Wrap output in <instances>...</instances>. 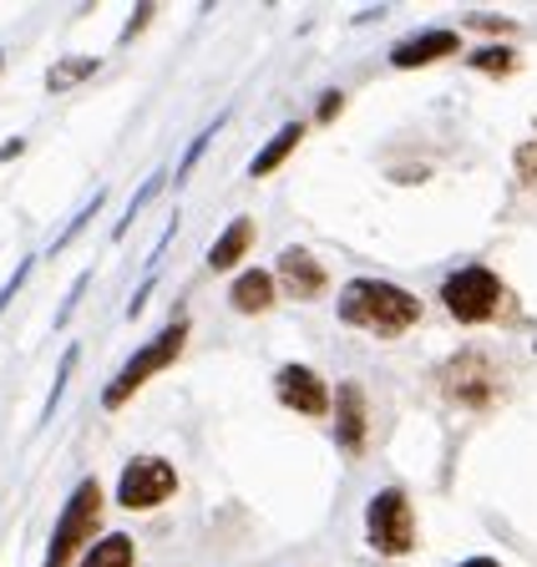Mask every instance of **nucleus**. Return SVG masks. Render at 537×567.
Listing matches in <instances>:
<instances>
[{"label":"nucleus","mask_w":537,"mask_h":567,"mask_svg":"<svg viewBox=\"0 0 537 567\" xmlns=\"http://www.w3.org/2000/svg\"><path fill=\"white\" fill-rule=\"evenodd\" d=\"M340 319L365 334H381V340H401L411 324H421V299L406 295L401 284L355 279V284H345V295H340Z\"/></svg>","instance_id":"obj_1"},{"label":"nucleus","mask_w":537,"mask_h":567,"mask_svg":"<svg viewBox=\"0 0 537 567\" xmlns=\"http://www.w3.org/2000/svg\"><path fill=\"white\" fill-rule=\"evenodd\" d=\"M96 522H102V482L86 476V482H76L72 502H66V512H61L56 532H51V547H47V563L41 567H66L72 563L76 547L96 532Z\"/></svg>","instance_id":"obj_2"},{"label":"nucleus","mask_w":537,"mask_h":567,"mask_svg":"<svg viewBox=\"0 0 537 567\" xmlns=\"http://www.w3.org/2000/svg\"><path fill=\"white\" fill-rule=\"evenodd\" d=\"M183 344H188V319L178 315V319H173V324H167L163 334H157L153 344H147V350H137V354H132V360H127V365H122V375L107 385V395H102V405H107V411H117V405L127 401L132 390H137V385H147V380H153L157 370H167V365H173V360H178V354H183Z\"/></svg>","instance_id":"obj_3"},{"label":"nucleus","mask_w":537,"mask_h":567,"mask_svg":"<svg viewBox=\"0 0 537 567\" xmlns=\"http://www.w3.org/2000/svg\"><path fill=\"white\" fill-rule=\"evenodd\" d=\"M365 537H371V547L385 557H406L411 547H416V512H411L406 492L385 486V492L371 496V507H365Z\"/></svg>","instance_id":"obj_4"},{"label":"nucleus","mask_w":537,"mask_h":567,"mask_svg":"<svg viewBox=\"0 0 537 567\" xmlns=\"http://www.w3.org/2000/svg\"><path fill=\"white\" fill-rule=\"evenodd\" d=\"M442 305H446V315L462 319V324H482V319H492L502 309V279L492 269H482V264L456 269L452 279L442 284Z\"/></svg>","instance_id":"obj_5"},{"label":"nucleus","mask_w":537,"mask_h":567,"mask_svg":"<svg viewBox=\"0 0 537 567\" xmlns=\"http://www.w3.org/2000/svg\"><path fill=\"white\" fill-rule=\"evenodd\" d=\"M442 385L456 405H466V411H487V405L502 395V375L492 370V360L482 350H462L456 360H446Z\"/></svg>","instance_id":"obj_6"},{"label":"nucleus","mask_w":537,"mask_h":567,"mask_svg":"<svg viewBox=\"0 0 537 567\" xmlns=\"http://www.w3.org/2000/svg\"><path fill=\"white\" fill-rule=\"evenodd\" d=\"M173 492H178V472H173L163 456H137L122 466L117 502L127 512H153V507H163Z\"/></svg>","instance_id":"obj_7"},{"label":"nucleus","mask_w":537,"mask_h":567,"mask_svg":"<svg viewBox=\"0 0 537 567\" xmlns=\"http://www.w3.org/2000/svg\"><path fill=\"white\" fill-rule=\"evenodd\" d=\"M275 390H279V401L299 415H324L330 411V390H324V380L314 375L310 365H285L279 380H275Z\"/></svg>","instance_id":"obj_8"},{"label":"nucleus","mask_w":537,"mask_h":567,"mask_svg":"<svg viewBox=\"0 0 537 567\" xmlns=\"http://www.w3.org/2000/svg\"><path fill=\"white\" fill-rule=\"evenodd\" d=\"M275 279L285 284V289H289L295 299H320L324 289H330V279H324L320 259H314L310 248H285V254H279Z\"/></svg>","instance_id":"obj_9"},{"label":"nucleus","mask_w":537,"mask_h":567,"mask_svg":"<svg viewBox=\"0 0 537 567\" xmlns=\"http://www.w3.org/2000/svg\"><path fill=\"white\" fill-rule=\"evenodd\" d=\"M334 441H340L345 456L365 451V390H360L355 380H345L340 395H334Z\"/></svg>","instance_id":"obj_10"},{"label":"nucleus","mask_w":537,"mask_h":567,"mask_svg":"<svg viewBox=\"0 0 537 567\" xmlns=\"http://www.w3.org/2000/svg\"><path fill=\"white\" fill-rule=\"evenodd\" d=\"M456 47H462V35H456V31H421V35H411V41H401V47L391 51V66H401V71L431 66V61L452 56Z\"/></svg>","instance_id":"obj_11"},{"label":"nucleus","mask_w":537,"mask_h":567,"mask_svg":"<svg viewBox=\"0 0 537 567\" xmlns=\"http://www.w3.org/2000/svg\"><path fill=\"white\" fill-rule=\"evenodd\" d=\"M228 299H234V309H239V315H264V309L279 299L275 274H264V269L239 274V279H234V289H228Z\"/></svg>","instance_id":"obj_12"},{"label":"nucleus","mask_w":537,"mask_h":567,"mask_svg":"<svg viewBox=\"0 0 537 567\" xmlns=\"http://www.w3.org/2000/svg\"><path fill=\"white\" fill-rule=\"evenodd\" d=\"M249 244H254V218H234V224L214 238V248H208V269H234V264L249 254Z\"/></svg>","instance_id":"obj_13"},{"label":"nucleus","mask_w":537,"mask_h":567,"mask_svg":"<svg viewBox=\"0 0 537 567\" xmlns=\"http://www.w3.org/2000/svg\"><path fill=\"white\" fill-rule=\"evenodd\" d=\"M299 137H304V127H299V122H285V127H279L275 137H269V142L259 147V153H254L249 173H254V177H269V173H275V167L299 147Z\"/></svg>","instance_id":"obj_14"},{"label":"nucleus","mask_w":537,"mask_h":567,"mask_svg":"<svg viewBox=\"0 0 537 567\" xmlns=\"http://www.w3.org/2000/svg\"><path fill=\"white\" fill-rule=\"evenodd\" d=\"M82 567H132V537L127 532H112V537H96V547L86 553Z\"/></svg>","instance_id":"obj_15"},{"label":"nucleus","mask_w":537,"mask_h":567,"mask_svg":"<svg viewBox=\"0 0 537 567\" xmlns=\"http://www.w3.org/2000/svg\"><path fill=\"white\" fill-rule=\"evenodd\" d=\"M102 66L96 56H72V61H61V66H51V76H47V86L51 92H66L72 82H82V76H92V71Z\"/></svg>","instance_id":"obj_16"},{"label":"nucleus","mask_w":537,"mask_h":567,"mask_svg":"<svg viewBox=\"0 0 537 567\" xmlns=\"http://www.w3.org/2000/svg\"><path fill=\"white\" fill-rule=\"evenodd\" d=\"M472 66L487 71V76H507V71H517V56L507 47H482L472 51Z\"/></svg>","instance_id":"obj_17"},{"label":"nucleus","mask_w":537,"mask_h":567,"mask_svg":"<svg viewBox=\"0 0 537 567\" xmlns=\"http://www.w3.org/2000/svg\"><path fill=\"white\" fill-rule=\"evenodd\" d=\"M76 360H82V350H66L61 354V370H56V385H51V395H47V415H41V421H51V411H56V401H61V390H66V380H72V370H76Z\"/></svg>","instance_id":"obj_18"},{"label":"nucleus","mask_w":537,"mask_h":567,"mask_svg":"<svg viewBox=\"0 0 537 567\" xmlns=\"http://www.w3.org/2000/svg\"><path fill=\"white\" fill-rule=\"evenodd\" d=\"M157 188H163V173H153V177H147V188L137 193V198H132V208H127V218H122V224H117V234H127V224H132V218H137V213L147 208V198H153Z\"/></svg>","instance_id":"obj_19"},{"label":"nucleus","mask_w":537,"mask_h":567,"mask_svg":"<svg viewBox=\"0 0 537 567\" xmlns=\"http://www.w3.org/2000/svg\"><path fill=\"white\" fill-rule=\"evenodd\" d=\"M96 208H102V188H96V198H92V203H86V208H82V213H76V218H72V228H66V234H61V238H56V254H61V248H66V244H72V238H76V234H82V228H86V218H92V213H96Z\"/></svg>","instance_id":"obj_20"},{"label":"nucleus","mask_w":537,"mask_h":567,"mask_svg":"<svg viewBox=\"0 0 537 567\" xmlns=\"http://www.w3.org/2000/svg\"><path fill=\"white\" fill-rule=\"evenodd\" d=\"M218 127H224V117H218L214 127H204V137H198V142H193V147H188V157H183V163H178V183H183V177H188V167L198 163V157H204V147H208V142H214V132H218Z\"/></svg>","instance_id":"obj_21"},{"label":"nucleus","mask_w":537,"mask_h":567,"mask_svg":"<svg viewBox=\"0 0 537 567\" xmlns=\"http://www.w3.org/2000/svg\"><path fill=\"white\" fill-rule=\"evenodd\" d=\"M31 264H37V259H21V264H16L11 284H6V289H0V309L11 305V299H16V289H21V284H25V279H31Z\"/></svg>","instance_id":"obj_22"},{"label":"nucleus","mask_w":537,"mask_h":567,"mask_svg":"<svg viewBox=\"0 0 537 567\" xmlns=\"http://www.w3.org/2000/svg\"><path fill=\"white\" fill-rule=\"evenodd\" d=\"M147 21H153V6H143V11H137L127 25H122V47H127V41H132V35H137V31H143Z\"/></svg>","instance_id":"obj_23"},{"label":"nucleus","mask_w":537,"mask_h":567,"mask_svg":"<svg viewBox=\"0 0 537 567\" xmlns=\"http://www.w3.org/2000/svg\"><path fill=\"white\" fill-rule=\"evenodd\" d=\"M82 289H86V274H82V279H76V284H72V295H66V305H61L56 324H66V319H72V309H76V299H82Z\"/></svg>","instance_id":"obj_24"},{"label":"nucleus","mask_w":537,"mask_h":567,"mask_svg":"<svg viewBox=\"0 0 537 567\" xmlns=\"http://www.w3.org/2000/svg\"><path fill=\"white\" fill-rule=\"evenodd\" d=\"M472 25H482V31H497V35L513 31V21H502V16H472Z\"/></svg>","instance_id":"obj_25"},{"label":"nucleus","mask_w":537,"mask_h":567,"mask_svg":"<svg viewBox=\"0 0 537 567\" xmlns=\"http://www.w3.org/2000/svg\"><path fill=\"white\" fill-rule=\"evenodd\" d=\"M340 106H345V96H340V92H330V96H324V102H320V122H330L334 112H340Z\"/></svg>","instance_id":"obj_26"},{"label":"nucleus","mask_w":537,"mask_h":567,"mask_svg":"<svg viewBox=\"0 0 537 567\" xmlns=\"http://www.w3.org/2000/svg\"><path fill=\"white\" fill-rule=\"evenodd\" d=\"M21 147H25V142H21V137H11V142H0V163H6V157H21Z\"/></svg>","instance_id":"obj_27"},{"label":"nucleus","mask_w":537,"mask_h":567,"mask_svg":"<svg viewBox=\"0 0 537 567\" xmlns=\"http://www.w3.org/2000/svg\"><path fill=\"white\" fill-rule=\"evenodd\" d=\"M462 567H502V563H492V557H466Z\"/></svg>","instance_id":"obj_28"}]
</instances>
